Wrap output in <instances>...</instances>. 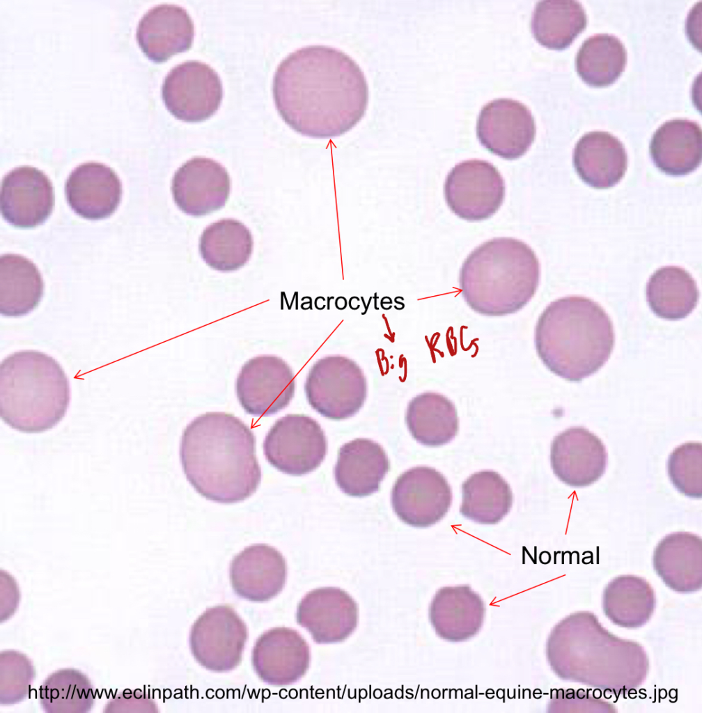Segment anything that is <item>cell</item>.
Here are the masks:
<instances>
[{"label": "cell", "instance_id": "6da1fadb", "mask_svg": "<svg viewBox=\"0 0 702 713\" xmlns=\"http://www.w3.org/2000/svg\"><path fill=\"white\" fill-rule=\"evenodd\" d=\"M273 97L284 122L310 137L338 136L364 117L368 103L366 79L344 52L310 45L287 56L274 76Z\"/></svg>", "mask_w": 702, "mask_h": 713}, {"label": "cell", "instance_id": "7a4b0ae2", "mask_svg": "<svg viewBox=\"0 0 702 713\" xmlns=\"http://www.w3.org/2000/svg\"><path fill=\"white\" fill-rule=\"evenodd\" d=\"M180 459L191 485L216 503L242 501L260 483L255 436L231 414L207 412L194 418L182 434Z\"/></svg>", "mask_w": 702, "mask_h": 713}, {"label": "cell", "instance_id": "3957f363", "mask_svg": "<svg viewBox=\"0 0 702 713\" xmlns=\"http://www.w3.org/2000/svg\"><path fill=\"white\" fill-rule=\"evenodd\" d=\"M534 343L546 368L570 382L598 372L609 360L615 343L612 322L592 299L569 296L551 302L539 316Z\"/></svg>", "mask_w": 702, "mask_h": 713}, {"label": "cell", "instance_id": "277c9868", "mask_svg": "<svg viewBox=\"0 0 702 713\" xmlns=\"http://www.w3.org/2000/svg\"><path fill=\"white\" fill-rule=\"evenodd\" d=\"M540 263L533 250L512 237L490 240L473 250L460 270L462 296L474 311L488 317L515 313L535 295Z\"/></svg>", "mask_w": 702, "mask_h": 713}, {"label": "cell", "instance_id": "5b68a950", "mask_svg": "<svg viewBox=\"0 0 702 713\" xmlns=\"http://www.w3.org/2000/svg\"><path fill=\"white\" fill-rule=\"evenodd\" d=\"M70 400V382L61 365L36 350L14 352L0 365V416L13 429L40 433L55 427Z\"/></svg>", "mask_w": 702, "mask_h": 713}, {"label": "cell", "instance_id": "8992f818", "mask_svg": "<svg viewBox=\"0 0 702 713\" xmlns=\"http://www.w3.org/2000/svg\"><path fill=\"white\" fill-rule=\"evenodd\" d=\"M307 402L322 416L335 421L354 416L368 396L364 370L353 359L327 355L310 368L304 385Z\"/></svg>", "mask_w": 702, "mask_h": 713}, {"label": "cell", "instance_id": "52a82bcc", "mask_svg": "<svg viewBox=\"0 0 702 713\" xmlns=\"http://www.w3.org/2000/svg\"><path fill=\"white\" fill-rule=\"evenodd\" d=\"M267 462L282 473L302 476L324 460L327 441L320 425L305 414H287L278 419L263 441Z\"/></svg>", "mask_w": 702, "mask_h": 713}, {"label": "cell", "instance_id": "ba28073f", "mask_svg": "<svg viewBox=\"0 0 702 713\" xmlns=\"http://www.w3.org/2000/svg\"><path fill=\"white\" fill-rule=\"evenodd\" d=\"M248 638L245 622L230 606L206 609L192 625L191 652L203 667L213 672H228L241 663Z\"/></svg>", "mask_w": 702, "mask_h": 713}, {"label": "cell", "instance_id": "9c48e42d", "mask_svg": "<svg viewBox=\"0 0 702 713\" xmlns=\"http://www.w3.org/2000/svg\"><path fill=\"white\" fill-rule=\"evenodd\" d=\"M505 182L497 169L481 159L461 162L448 172L444 184L446 203L459 218L468 221L489 219L501 206Z\"/></svg>", "mask_w": 702, "mask_h": 713}, {"label": "cell", "instance_id": "30bf717a", "mask_svg": "<svg viewBox=\"0 0 702 713\" xmlns=\"http://www.w3.org/2000/svg\"><path fill=\"white\" fill-rule=\"evenodd\" d=\"M295 389L291 367L272 354L249 359L235 381L240 406L247 414L256 417L272 416L286 408L294 398Z\"/></svg>", "mask_w": 702, "mask_h": 713}, {"label": "cell", "instance_id": "8fae6325", "mask_svg": "<svg viewBox=\"0 0 702 713\" xmlns=\"http://www.w3.org/2000/svg\"><path fill=\"white\" fill-rule=\"evenodd\" d=\"M162 97L167 110L177 119L201 122L219 108L223 97L221 80L209 65L187 61L167 74L162 86Z\"/></svg>", "mask_w": 702, "mask_h": 713}, {"label": "cell", "instance_id": "7c38bea8", "mask_svg": "<svg viewBox=\"0 0 702 713\" xmlns=\"http://www.w3.org/2000/svg\"><path fill=\"white\" fill-rule=\"evenodd\" d=\"M452 490L446 478L434 468L415 467L403 472L391 491V505L397 517L416 528H427L441 521L452 503Z\"/></svg>", "mask_w": 702, "mask_h": 713}, {"label": "cell", "instance_id": "4fadbf2b", "mask_svg": "<svg viewBox=\"0 0 702 713\" xmlns=\"http://www.w3.org/2000/svg\"><path fill=\"white\" fill-rule=\"evenodd\" d=\"M536 128L530 110L510 98L486 104L476 122L480 143L491 153L508 160L523 156L534 141Z\"/></svg>", "mask_w": 702, "mask_h": 713}, {"label": "cell", "instance_id": "5bb4252c", "mask_svg": "<svg viewBox=\"0 0 702 713\" xmlns=\"http://www.w3.org/2000/svg\"><path fill=\"white\" fill-rule=\"evenodd\" d=\"M231 191V179L219 162L196 157L184 163L174 173L171 192L177 207L193 217L210 214L222 208Z\"/></svg>", "mask_w": 702, "mask_h": 713}, {"label": "cell", "instance_id": "9a60e30c", "mask_svg": "<svg viewBox=\"0 0 702 713\" xmlns=\"http://www.w3.org/2000/svg\"><path fill=\"white\" fill-rule=\"evenodd\" d=\"M311 661L308 643L296 630L278 627L263 633L251 652L255 673L274 687L292 684L307 672Z\"/></svg>", "mask_w": 702, "mask_h": 713}, {"label": "cell", "instance_id": "2e32d148", "mask_svg": "<svg viewBox=\"0 0 702 713\" xmlns=\"http://www.w3.org/2000/svg\"><path fill=\"white\" fill-rule=\"evenodd\" d=\"M357 602L337 587H320L307 593L299 602L296 621L319 644L347 639L358 624Z\"/></svg>", "mask_w": 702, "mask_h": 713}, {"label": "cell", "instance_id": "e0dca14e", "mask_svg": "<svg viewBox=\"0 0 702 713\" xmlns=\"http://www.w3.org/2000/svg\"><path fill=\"white\" fill-rule=\"evenodd\" d=\"M607 458L602 440L584 427L565 430L551 444L553 473L572 487H584L597 482L605 473Z\"/></svg>", "mask_w": 702, "mask_h": 713}, {"label": "cell", "instance_id": "ac0fdd59", "mask_svg": "<svg viewBox=\"0 0 702 713\" xmlns=\"http://www.w3.org/2000/svg\"><path fill=\"white\" fill-rule=\"evenodd\" d=\"M54 205L49 179L36 168L20 166L10 171L1 187L0 209L3 219L17 228L43 224Z\"/></svg>", "mask_w": 702, "mask_h": 713}, {"label": "cell", "instance_id": "d6986e66", "mask_svg": "<svg viewBox=\"0 0 702 713\" xmlns=\"http://www.w3.org/2000/svg\"><path fill=\"white\" fill-rule=\"evenodd\" d=\"M229 577L237 596L250 602H267L283 588L287 565L283 555L274 547L255 544L233 557Z\"/></svg>", "mask_w": 702, "mask_h": 713}, {"label": "cell", "instance_id": "ffe728a7", "mask_svg": "<svg viewBox=\"0 0 702 713\" xmlns=\"http://www.w3.org/2000/svg\"><path fill=\"white\" fill-rule=\"evenodd\" d=\"M194 36V22L187 11L172 4L158 5L148 10L139 22L136 33L141 51L155 63L188 50Z\"/></svg>", "mask_w": 702, "mask_h": 713}, {"label": "cell", "instance_id": "44dd1931", "mask_svg": "<svg viewBox=\"0 0 702 713\" xmlns=\"http://www.w3.org/2000/svg\"><path fill=\"white\" fill-rule=\"evenodd\" d=\"M66 200L80 217L98 220L111 216L118 207L122 185L109 166L88 162L76 167L65 185Z\"/></svg>", "mask_w": 702, "mask_h": 713}, {"label": "cell", "instance_id": "7402d4cb", "mask_svg": "<svg viewBox=\"0 0 702 713\" xmlns=\"http://www.w3.org/2000/svg\"><path fill=\"white\" fill-rule=\"evenodd\" d=\"M572 163L587 185L606 189L616 185L627 169V155L622 142L604 131L584 134L573 150Z\"/></svg>", "mask_w": 702, "mask_h": 713}, {"label": "cell", "instance_id": "603a6c76", "mask_svg": "<svg viewBox=\"0 0 702 713\" xmlns=\"http://www.w3.org/2000/svg\"><path fill=\"white\" fill-rule=\"evenodd\" d=\"M389 469L388 457L379 444L366 438H357L339 449L334 478L345 494L366 496L379 489Z\"/></svg>", "mask_w": 702, "mask_h": 713}, {"label": "cell", "instance_id": "cb8c5ba5", "mask_svg": "<svg viewBox=\"0 0 702 713\" xmlns=\"http://www.w3.org/2000/svg\"><path fill=\"white\" fill-rule=\"evenodd\" d=\"M649 152L655 166L664 174L688 175L701 163V126L688 119L667 120L653 133Z\"/></svg>", "mask_w": 702, "mask_h": 713}, {"label": "cell", "instance_id": "d4e9b609", "mask_svg": "<svg viewBox=\"0 0 702 713\" xmlns=\"http://www.w3.org/2000/svg\"><path fill=\"white\" fill-rule=\"evenodd\" d=\"M405 421L412 437L429 447L451 442L459 430L454 403L435 392H424L412 398L407 404Z\"/></svg>", "mask_w": 702, "mask_h": 713}, {"label": "cell", "instance_id": "484cf974", "mask_svg": "<svg viewBox=\"0 0 702 713\" xmlns=\"http://www.w3.org/2000/svg\"><path fill=\"white\" fill-rule=\"evenodd\" d=\"M44 294V283L36 266L26 258L6 254L0 258V313L17 318L32 312Z\"/></svg>", "mask_w": 702, "mask_h": 713}, {"label": "cell", "instance_id": "4316f807", "mask_svg": "<svg viewBox=\"0 0 702 713\" xmlns=\"http://www.w3.org/2000/svg\"><path fill=\"white\" fill-rule=\"evenodd\" d=\"M513 501L506 480L496 471L483 470L471 474L462 483L460 513L478 524H496L509 513Z\"/></svg>", "mask_w": 702, "mask_h": 713}, {"label": "cell", "instance_id": "83f0119b", "mask_svg": "<svg viewBox=\"0 0 702 713\" xmlns=\"http://www.w3.org/2000/svg\"><path fill=\"white\" fill-rule=\"evenodd\" d=\"M646 294L652 312L672 321L687 317L696 308L700 295L691 274L676 266L656 270L647 283Z\"/></svg>", "mask_w": 702, "mask_h": 713}, {"label": "cell", "instance_id": "f1b7e54d", "mask_svg": "<svg viewBox=\"0 0 702 713\" xmlns=\"http://www.w3.org/2000/svg\"><path fill=\"white\" fill-rule=\"evenodd\" d=\"M202 259L211 268L230 272L250 259L254 241L249 228L234 219H223L208 226L199 239Z\"/></svg>", "mask_w": 702, "mask_h": 713}, {"label": "cell", "instance_id": "f546056e", "mask_svg": "<svg viewBox=\"0 0 702 713\" xmlns=\"http://www.w3.org/2000/svg\"><path fill=\"white\" fill-rule=\"evenodd\" d=\"M587 22L586 11L579 1H540L532 14L531 31L541 45L562 50L585 29Z\"/></svg>", "mask_w": 702, "mask_h": 713}, {"label": "cell", "instance_id": "4dcf8cb0", "mask_svg": "<svg viewBox=\"0 0 702 713\" xmlns=\"http://www.w3.org/2000/svg\"><path fill=\"white\" fill-rule=\"evenodd\" d=\"M627 63V51L615 36L601 33L586 39L575 58L578 75L586 84L604 87L615 82Z\"/></svg>", "mask_w": 702, "mask_h": 713}, {"label": "cell", "instance_id": "1f68e13d", "mask_svg": "<svg viewBox=\"0 0 702 713\" xmlns=\"http://www.w3.org/2000/svg\"><path fill=\"white\" fill-rule=\"evenodd\" d=\"M39 700L47 713H86L93 707L95 689L89 677L74 668L49 675L39 688Z\"/></svg>", "mask_w": 702, "mask_h": 713}, {"label": "cell", "instance_id": "d6a6232c", "mask_svg": "<svg viewBox=\"0 0 702 713\" xmlns=\"http://www.w3.org/2000/svg\"><path fill=\"white\" fill-rule=\"evenodd\" d=\"M702 540L685 531L669 533L657 543L653 554L655 568L664 574H696L701 571Z\"/></svg>", "mask_w": 702, "mask_h": 713}, {"label": "cell", "instance_id": "836d02e7", "mask_svg": "<svg viewBox=\"0 0 702 713\" xmlns=\"http://www.w3.org/2000/svg\"><path fill=\"white\" fill-rule=\"evenodd\" d=\"M666 470L673 487L692 499L702 496V444L689 441L677 446L669 455Z\"/></svg>", "mask_w": 702, "mask_h": 713}, {"label": "cell", "instance_id": "e575fe53", "mask_svg": "<svg viewBox=\"0 0 702 713\" xmlns=\"http://www.w3.org/2000/svg\"><path fill=\"white\" fill-rule=\"evenodd\" d=\"M36 675L31 660L13 650L1 652V704L20 703L29 696Z\"/></svg>", "mask_w": 702, "mask_h": 713}]
</instances>
